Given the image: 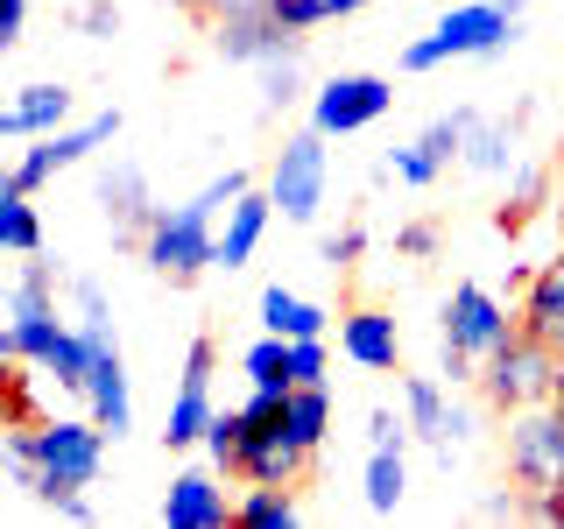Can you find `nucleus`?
<instances>
[{"mask_svg": "<svg viewBox=\"0 0 564 529\" xmlns=\"http://www.w3.org/2000/svg\"><path fill=\"white\" fill-rule=\"evenodd\" d=\"M0 458H8L14 487H29L35 501L57 508L64 494L99 481L106 431L99 423H78V417H64V423H8V431H0Z\"/></svg>", "mask_w": 564, "mask_h": 529, "instance_id": "nucleus-1", "label": "nucleus"}, {"mask_svg": "<svg viewBox=\"0 0 564 529\" xmlns=\"http://www.w3.org/2000/svg\"><path fill=\"white\" fill-rule=\"evenodd\" d=\"M240 191H247V170H226V176H212L191 205H176V212L155 205L149 234H141V261L170 282H198L212 261H219V212L234 205Z\"/></svg>", "mask_w": 564, "mask_h": 529, "instance_id": "nucleus-2", "label": "nucleus"}, {"mask_svg": "<svg viewBox=\"0 0 564 529\" xmlns=\"http://www.w3.org/2000/svg\"><path fill=\"white\" fill-rule=\"evenodd\" d=\"M501 458H508V481L529 494V522H564V402L557 396L508 410Z\"/></svg>", "mask_w": 564, "mask_h": 529, "instance_id": "nucleus-3", "label": "nucleus"}, {"mask_svg": "<svg viewBox=\"0 0 564 529\" xmlns=\"http://www.w3.org/2000/svg\"><path fill=\"white\" fill-rule=\"evenodd\" d=\"M516 29H522V0H466V8H452L431 35H416V43L402 50V71L423 78V71H437L452 57H494L501 43H516Z\"/></svg>", "mask_w": 564, "mask_h": 529, "instance_id": "nucleus-4", "label": "nucleus"}, {"mask_svg": "<svg viewBox=\"0 0 564 529\" xmlns=\"http://www.w3.org/2000/svg\"><path fill=\"white\" fill-rule=\"evenodd\" d=\"M522 332V317L501 304L494 290H480V282H452L445 296V381H480V360L494 346H508Z\"/></svg>", "mask_w": 564, "mask_h": 529, "instance_id": "nucleus-5", "label": "nucleus"}, {"mask_svg": "<svg viewBox=\"0 0 564 529\" xmlns=\"http://www.w3.org/2000/svg\"><path fill=\"white\" fill-rule=\"evenodd\" d=\"M78 332H85V402H93V423L106 438H120L134 423V402H128V367H120L113 311H78Z\"/></svg>", "mask_w": 564, "mask_h": 529, "instance_id": "nucleus-6", "label": "nucleus"}, {"mask_svg": "<svg viewBox=\"0 0 564 529\" xmlns=\"http://www.w3.org/2000/svg\"><path fill=\"white\" fill-rule=\"evenodd\" d=\"M325 184H332L325 134H317V128L290 134V141L275 149V163H269V198H275V212H282L290 226H311L317 205H325Z\"/></svg>", "mask_w": 564, "mask_h": 529, "instance_id": "nucleus-7", "label": "nucleus"}, {"mask_svg": "<svg viewBox=\"0 0 564 529\" xmlns=\"http://www.w3.org/2000/svg\"><path fill=\"white\" fill-rule=\"evenodd\" d=\"M551 375H557V353L536 346L529 332H516L508 346H494L487 360H480V396L508 417V410H522V402L551 396Z\"/></svg>", "mask_w": 564, "mask_h": 529, "instance_id": "nucleus-8", "label": "nucleus"}, {"mask_svg": "<svg viewBox=\"0 0 564 529\" xmlns=\"http://www.w3.org/2000/svg\"><path fill=\"white\" fill-rule=\"evenodd\" d=\"M120 134V106H106V114H93V120H78V128H57V134H35V149H22L14 155V191H43L57 170H70V163H85L93 149H106V141Z\"/></svg>", "mask_w": 564, "mask_h": 529, "instance_id": "nucleus-9", "label": "nucleus"}, {"mask_svg": "<svg viewBox=\"0 0 564 529\" xmlns=\"http://www.w3.org/2000/svg\"><path fill=\"white\" fill-rule=\"evenodd\" d=\"M212 43H219L226 64H282L304 50V35L282 29L269 14V0H234V8H219V29H212Z\"/></svg>", "mask_w": 564, "mask_h": 529, "instance_id": "nucleus-10", "label": "nucleus"}, {"mask_svg": "<svg viewBox=\"0 0 564 529\" xmlns=\"http://www.w3.org/2000/svg\"><path fill=\"white\" fill-rule=\"evenodd\" d=\"M395 106V85L375 78V71H339L332 85H317V99H311V128L317 134H360V128H375V120Z\"/></svg>", "mask_w": 564, "mask_h": 529, "instance_id": "nucleus-11", "label": "nucleus"}, {"mask_svg": "<svg viewBox=\"0 0 564 529\" xmlns=\"http://www.w3.org/2000/svg\"><path fill=\"white\" fill-rule=\"evenodd\" d=\"M212 367H219V346L212 339H191L184 353V388H176V402H170V423H163V445L170 452H184V445H205V423H212Z\"/></svg>", "mask_w": 564, "mask_h": 529, "instance_id": "nucleus-12", "label": "nucleus"}, {"mask_svg": "<svg viewBox=\"0 0 564 529\" xmlns=\"http://www.w3.org/2000/svg\"><path fill=\"white\" fill-rule=\"evenodd\" d=\"M311 445H296L290 431H282V423H254V431H247V445H240V458H234V473L247 487H296L311 473Z\"/></svg>", "mask_w": 564, "mask_h": 529, "instance_id": "nucleus-13", "label": "nucleus"}, {"mask_svg": "<svg viewBox=\"0 0 564 529\" xmlns=\"http://www.w3.org/2000/svg\"><path fill=\"white\" fill-rule=\"evenodd\" d=\"M466 128H473V114H445V120H431L410 149H388V170L402 176V184H437L458 155H466Z\"/></svg>", "mask_w": 564, "mask_h": 529, "instance_id": "nucleus-14", "label": "nucleus"}, {"mask_svg": "<svg viewBox=\"0 0 564 529\" xmlns=\"http://www.w3.org/2000/svg\"><path fill=\"white\" fill-rule=\"evenodd\" d=\"M402 417H410V431L423 438V445H437V452H452L458 438H473V417L452 410L445 388H437L431 375H410V381H402Z\"/></svg>", "mask_w": 564, "mask_h": 529, "instance_id": "nucleus-15", "label": "nucleus"}, {"mask_svg": "<svg viewBox=\"0 0 564 529\" xmlns=\"http://www.w3.org/2000/svg\"><path fill=\"white\" fill-rule=\"evenodd\" d=\"M163 522L170 529H226L234 522V501H226V487L212 481V473H176L170 494H163Z\"/></svg>", "mask_w": 564, "mask_h": 529, "instance_id": "nucleus-16", "label": "nucleus"}, {"mask_svg": "<svg viewBox=\"0 0 564 529\" xmlns=\"http://www.w3.org/2000/svg\"><path fill=\"white\" fill-rule=\"evenodd\" d=\"M339 346H346V360H352V367H367V375H388V367L402 360V332H395V317L375 311V304H360V311H346V317H339Z\"/></svg>", "mask_w": 564, "mask_h": 529, "instance_id": "nucleus-17", "label": "nucleus"}, {"mask_svg": "<svg viewBox=\"0 0 564 529\" xmlns=\"http://www.w3.org/2000/svg\"><path fill=\"white\" fill-rule=\"evenodd\" d=\"M99 205H106V219H113V240H141V234H149V219H155L149 176H141L134 163L99 170Z\"/></svg>", "mask_w": 564, "mask_h": 529, "instance_id": "nucleus-18", "label": "nucleus"}, {"mask_svg": "<svg viewBox=\"0 0 564 529\" xmlns=\"http://www.w3.org/2000/svg\"><path fill=\"white\" fill-rule=\"evenodd\" d=\"M70 128V85H22L14 99H0V134H57Z\"/></svg>", "mask_w": 564, "mask_h": 529, "instance_id": "nucleus-19", "label": "nucleus"}, {"mask_svg": "<svg viewBox=\"0 0 564 529\" xmlns=\"http://www.w3.org/2000/svg\"><path fill=\"white\" fill-rule=\"evenodd\" d=\"M522 332L536 346H551V353H564V255L557 261H543L536 276H529V290H522Z\"/></svg>", "mask_w": 564, "mask_h": 529, "instance_id": "nucleus-20", "label": "nucleus"}, {"mask_svg": "<svg viewBox=\"0 0 564 529\" xmlns=\"http://www.w3.org/2000/svg\"><path fill=\"white\" fill-rule=\"evenodd\" d=\"M269 219H275V198L240 191V198L226 205V226H219V269H240V261L261 247V234H269Z\"/></svg>", "mask_w": 564, "mask_h": 529, "instance_id": "nucleus-21", "label": "nucleus"}, {"mask_svg": "<svg viewBox=\"0 0 564 529\" xmlns=\"http://www.w3.org/2000/svg\"><path fill=\"white\" fill-rule=\"evenodd\" d=\"M261 325L282 332V339H325L332 311L311 304V296H296V290H282V282H269V290H261Z\"/></svg>", "mask_w": 564, "mask_h": 529, "instance_id": "nucleus-22", "label": "nucleus"}, {"mask_svg": "<svg viewBox=\"0 0 564 529\" xmlns=\"http://www.w3.org/2000/svg\"><path fill=\"white\" fill-rule=\"evenodd\" d=\"M282 431L296 438V445H325V431H332V396H325V381H290L282 388Z\"/></svg>", "mask_w": 564, "mask_h": 529, "instance_id": "nucleus-23", "label": "nucleus"}, {"mask_svg": "<svg viewBox=\"0 0 564 529\" xmlns=\"http://www.w3.org/2000/svg\"><path fill=\"white\" fill-rule=\"evenodd\" d=\"M466 170H480V176H501L508 163H516V128H501V120H480L473 114V128H466V155H458Z\"/></svg>", "mask_w": 564, "mask_h": 529, "instance_id": "nucleus-24", "label": "nucleus"}, {"mask_svg": "<svg viewBox=\"0 0 564 529\" xmlns=\"http://www.w3.org/2000/svg\"><path fill=\"white\" fill-rule=\"evenodd\" d=\"M0 247L8 255H43V212L29 205V191L0 184Z\"/></svg>", "mask_w": 564, "mask_h": 529, "instance_id": "nucleus-25", "label": "nucleus"}, {"mask_svg": "<svg viewBox=\"0 0 564 529\" xmlns=\"http://www.w3.org/2000/svg\"><path fill=\"white\" fill-rule=\"evenodd\" d=\"M304 508H296L290 487H247L234 501V529H290Z\"/></svg>", "mask_w": 564, "mask_h": 529, "instance_id": "nucleus-26", "label": "nucleus"}, {"mask_svg": "<svg viewBox=\"0 0 564 529\" xmlns=\"http://www.w3.org/2000/svg\"><path fill=\"white\" fill-rule=\"evenodd\" d=\"M402 487H410V481H402V452L375 445V452H367V508H375V516H395Z\"/></svg>", "mask_w": 564, "mask_h": 529, "instance_id": "nucleus-27", "label": "nucleus"}, {"mask_svg": "<svg viewBox=\"0 0 564 529\" xmlns=\"http://www.w3.org/2000/svg\"><path fill=\"white\" fill-rule=\"evenodd\" d=\"M50 311H57V276H50V261H29L8 290V317H50Z\"/></svg>", "mask_w": 564, "mask_h": 529, "instance_id": "nucleus-28", "label": "nucleus"}, {"mask_svg": "<svg viewBox=\"0 0 564 529\" xmlns=\"http://www.w3.org/2000/svg\"><path fill=\"white\" fill-rule=\"evenodd\" d=\"M240 367H247V381H254V388H290V339H282V332L254 339Z\"/></svg>", "mask_w": 564, "mask_h": 529, "instance_id": "nucleus-29", "label": "nucleus"}, {"mask_svg": "<svg viewBox=\"0 0 564 529\" xmlns=\"http://www.w3.org/2000/svg\"><path fill=\"white\" fill-rule=\"evenodd\" d=\"M247 410H212V423H205V452H212V466H226L234 473V458H240V445H247Z\"/></svg>", "mask_w": 564, "mask_h": 529, "instance_id": "nucleus-30", "label": "nucleus"}, {"mask_svg": "<svg viewBox=\"0 0 564 529\" xmlns=\"http://www.w3.org/2000/svg\"><path fill=\"white\" fill-rule=\"evenodd\" d=\"M269 71V78H261V106H269V114H282V106H290L296 93H304V85H296V57H282V64H261Z\"/></svg>", "mask_w": 564, "mask_h": 529, "instance_id": "nucleus-31", "label": "nucleus"}, {"mask_svg": "<svg viewBox=\"0 0 564 529\" xmlns=\"http://www.w3.org/2000/svg\"><path fill=\"white\" fill-rule=\"evenodd\" d=\"M269 14H275L282 29H296V35H311L317 22H332V14H325V0H269Z\"/></svg>", "mask_w": 564, "mask_h": 529, "instance_id": "nucleus-32", "label": "nucleus"}, {"mask_svg": "<svg viewBox=\"0 0 564 529\" xmlns=\"http://www.w3.org/2000/svg\"><path fill=\"white\" fill-rule=\"evenodd\" d=\"M360 255H367V234H360V226H346V234H332V240H325V269H332V276H346Z\"/></svg>", "mask_w": 564, "mask_h": 529, "instance_id": "nucleus-33", "label": "nucleus"}, {"mask_svg": "<svg viewBox=\"0 0 564 529\" xmlns=\"http://www.w3.org/2000/svg\"><path fill=\"white\" fill-rule=\"evenodd\" d=\"M290 381H325V339H290Z\"/></svg>", "mask_w": 564, "mask_h": 529, "instance_id": "nucleus-34", "label": "nucleus"}, {"mask_svg": "<svg viewBox=\"0 0 564 529\" xmlns=\"http://www.w3.org/2000/svg\"><path fill=\"white\" fill-rule=\"evenodd\" d=\"M395 255H410V261H431L437 255V219H410L395 234Z\"/></svg>", "mask_w": 564, "mask_h": 529, "instance_id": "nucleus-35", "label": "nucleus"}, {"mask_svg": "<svg viewBox=\"0 0 564 529\" xmlns=\"http://www.w3.org/2000/svg\"><path fill=\"white\" fill-rule=\"evenodd\" d=\"M402 438H410V417H395V410H367V445H395V452H402Z\"/></svg>", "mask_w": 564, "mask_h": 529, "instance_id": "nucleus-36", "label": "nucleus"}, {"mask_svg": "<svg viewBox=\"0 0 564 529\" xmlns=\"http://www.w3.org/2000/svg\"><path fill=\"white\" fill-rule=\"evenodd\" d=\"M70 22H78L85 35H113V29H120V8H113V0H85Z\"/></svg>", "mask_w": 564, "mask_h": 529, "instance_id": "nucleus-37", "label": "nucleus"}, {"mask_svg": "<svg viewBox=\"0 0 564 529\" xmlns=\"http://www.w3.org/2000/svg\"><path fill=\"white\" fill-rule=\"evenodd\" d=\"M22 22H29V0H0V43H22Z\"/></svg>", "mask_w": 564, "mask_h": 529, "instance_id": "nucleus-38", "label": "nucleus"}, {"mask_svg": "<svg viewBox=\"0 0 564 529\" xmlns=\"http://www.w3.org/2000/svg\"><path fill=\"white\" fill-rule=\"evenodd\" d=\"M57 516L64 522H99V508L85 501V487H78V494H64V501H57Z\"/></svg>", "mask_w": 564, "mask_h": 529, "instance_id": "nucleus-39", "label": "nucleus"}, {"mask_svg": "<svg viewBox=\"0 0 564 529\" xmlns=\"http://www.w3.org/2000/svg\"><path fill=\"white\" fill-rule=\"evenodd\" d=\"M0 360H22V339H14V325H0Z\"/></svg>", "mask_w": 564, "mask_h": 529, "instance_id": "nucleus-40", "label": "nucleus"}, {"mask_svg": "<svg viewBox=\"0 0 564 529\" xmlns=\"http://www.w3.org/2000/svg\"><path fill=\"white\" fill-rule=\"evenodd\" d=\"M176 8H191V14H219V8H234V0H176Z\"/></svg>", "mask_w": 564, "mask_h": 529, "instance_id": "nucleus-41", "label": "nucleus"}, {"mask_svg": "<svg viewBox=\"0 0 564 529\" xmlns=\"http://www.w3.org/2000/svg\"><path fill=\"white\" fill-rule=\"evenodd\" d=\"M367 0H325V14H360Z\"/></svg>", "mask_w": 564, "mask_h": 529, "instance_id": "nucleus-42", "label": "nucleus"}, {"mask_svg": "<svg viewBox=\"0 0 564 529\" xmlns=\"http://www.w3.org/2000/svg\"><path fill=\"white\" fill-rule=\"evenodd\" d=\"M551 396L564 402V353H557V375H551Z\"/></svg>", "mask_w": 564, "mask_h": 529, "instance_id": "nucleus-43", "label": "nucleus"}]
</instances>
